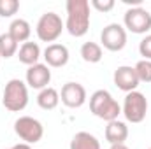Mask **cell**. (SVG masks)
Segmentation results:
<instances>
[{"mask_svg": "<svg viewBox=\"0 0 151 149\" xmlns=\"http://www.w3.org/2000/svg\"><path fill=\"white\" fill-rule=\"evenodd\" d=\"M67 21L65 28L72 37H83L90 30V2L67 0Z\"/></svg>", "mask_w": 151, "mask_h": 149, "instance_id": "cell-1", "label": "cell"}, {"mask_svg": "<svg viewBox=\"0 0 151 149\" xmlns=\"http://www.w3.org/2000/svg\"><path fill=\"white\" fill-rule=\"evenodd\" d=\"M90 5L93 9H97L99 12H109L114 7V0H91Z\"/></svg>", "mask_w": 151, "mask_h": 149, "instance_id": "cell-22", "label": "cell"}, {"mask_svg": "<svg viewBox=\"0 0 151 149\" xmlns=\"http://www.w3.org/2000/svg\"><path fill=\"white\" fill-rule=\"evenodd\" d=\"M69 49L67 46L63 44H47V47L44 49V60H46V65L47 67H53V69H60V67H65L69 63Z\"/></svg>", "mask_w": 151, "mask_h": 149, "instance_id": "cell-12", "label": "cell"}, {"mask_svg": "<svg viewBox=\"0 0 151 149\" xmlns=\"http://www.w3.org/2000/svg\"><path fill=\"white\" fill-rule=\"evenodd\" d=\"M128 137V126L127 123L119 121V119H114L109 121L107 126H106V140L113 146V144H125Z\"/></svg>", "mask_w": 151, "mask_h": 149, "instance_id": "cell-13", "label": "cell"}, {"mask_svg": "<svg viewBox=\"0 0 151 149\" xmlns=\"http://www.w3.org/2000/svg\"><path fill=\"white\" fill-rule=\"evenodd\" d=\"M90 111L99 119H104L109 123L118 119V116L121 114V107L107 90H97L90 97Z\"/></svg>", "mask_w": 151, "mask_h": 149, "instance_id": "cell-2", "label": "cell"}, {"mask_svg": "<svg viewBox=\"0 0 151 149\" xmlns=\"http://www.w3.org/2000/svg\"><path fill=\"white\" fill-rule=\"evenodd\" d=\"M25 79H27V86L34 90H44L51 82V70L46 63H35L27 69Z\"/></svg>", "mask_w": 151, "mask_h": 149, "instance_id": "cell-10", "label": "cell"}, {"mask_svg": "<svg viewBox=\"0 0 151 149\" xmlns=\"http://www.w3.org/2000/svg\"><path fill=\"white\" fill-rule=\"evenodd\" d=\"M100 42L107 51H121L127 46V30L119 23H111L107 25L102 34H100Z\"/></svg>", "mask_w": 151, "mask_h": 149, "instance_id": "cell-8", "label": "cell"}, {"mask_svg": "<svg viewBox=\"0 0 151 149\" xmlns=\"http://www.w3.org/2000/svg\"><path fill=\"white\" fill-rule=\"evenodd\" d=\"M11 149H32V148H30V144H25V142H21V144H16V146H12Z\"/></svg>", "mask_w": 151, "mask_h": 149, "instance_id": "cell-24", "label": "cell"}, {"mask_svg": "<svg viewBox=\"0 0 151 149\" xmlns=\"http://www.w3.org/2000/svg\"><path fill=\"white\" fill-rule=\"evenodd\" d=\"M18 58L23 65H35L39 63V58H40V47H39L37 42H25L21 44L19 51H18Z\"/></svg>", "mask_w": 151, "mask_h": 149, "instance_id": "cell-15", "label": "cell"}, {"mask_svg": "<svg viewBox=\"0 0 151 149\" xmlns=\"http://www.w3.org/2000/svg\"><path fill=\"white\" fill-rule=\"evenodd\" d=\"M123 25L132 34H146L151 30V14L142 7H132L123 16Z\"/></svg>", "mask_w": 151, "mask_h": 149, "instance_id": "cell-7", "label": "cell"}, {"mask_svg": "<svg viewBox=\"0 0 151 149\" xmlns=\"http://www.w3.org/2000/svg\"><path fill=\"white\" fill-rule=\"evenodd\" d=\"M11 37L14 39L18 44L19 42H28V39L32 35V27H30V23L27 21V19H21V18H18V19H14L11 25H9V32H7Z\"/></svg>", "mask_w": 151, "mask_h": 149, "instance_id": "cell-14", "label": "cell"}, {"mask_svg": "<svg viewBox=\"0 0 151 149\" xmlns=\"http://www.w3.org/2000/svg\"><path fill=\"white\" fill-rule=\"evenodd\" d=\"M104 53H102V46L97 42H84L81 46V58L86 63H99L102 60Z\"/></svg>", "mask_w": 151, "mask_h": 149, "instance_id": "cell-18", "label": "cell"}, {"mask_svg": "<svg viewBox=\"0 0 151 149\" xmlns=\"http://www.w3.org/2000/svg\"><path fill=\"white\" fill-rule=\"evenodd\" d=\"M114 84L125 91V93H130V91H135L137 86H139V77L135 74V69L130 67V65H121L114 70Z\"/></svg>", "mask_w": 151, "mask_h": 149, "instance_id": "cell-11", "label": "cell"}, {"mask_svg": "<svg viewBox=\"0 0 151 149\" xmlns=\"http://www.w3.org/2000/svg\"><path fill=\"white\" fill-rule=\"evenodd\" d=\"M121 112L127 117V121H130L134 125L142 123L146 114H148V98L141 91H137V90L127 93L123 107H121Z\"/></svg>", "mask_w": 151, "mask_h": 149, "instance_id": "cell-5", "label": "cell"}, {"mask_svg": "<svg viewBox=\"0 0 151 149\" xmlns=\"http://www.w3.org/2000/svg\"><path fill=\"white\" fill-rule=\"evenodd\" d=\"M19 11V2L18 0H0V16L2 18H11Z\"/></svg>", "mask_w": 151, "mask_h": 149, "instance_id": "cell-21", "label": "cell"}, {"mask_svg": "<svg viewBox=\"0 0 151 149\" xmlns=\"http://www.w3.org/2000/svg\"><path fill=\"white\" fill-rule=\"evenodd\" d=\"M65 25L62 21V18L56 14V12H44L37 21V27H35V32H37L39 40L42 42H53L58 40V37L62 35Z\"/></svg>", "mask_w": 151, "mask_h": 149, "instance_id": "cell-4", "label": "cell"}, {"mask_svg": "<svg viewBox=\"0 0 151 149\" xmlns=\"http://www.w3.org/2000/svg\"><path fill=\"white\" fill-rule=\"evenodd\" d=\"M139 53L141 56H144V60L151 62V35H146L139 42Z\"/></svg>", "mask_w": 151, "mask_h": 149, "instance_id": "cell-23", "label": "cell"}, {"mask_svg": "<svg viewBox=\"0 0 151 149\" xmlns=\"http://www.w3.org/2000/svg\"><path fill=\"white\" fill-rule=\"evenodd\" d=\"M58 104H60V93L55 90V88H44V90H40L37 95V105L40 109H44V111H53V109H56L58 107Z\"/></svg>", "mask_w": 151, "mask_h": 149, "instance_id": "cell-16", "label": "cell"}, {"mask_svg": "<svg viewBox=\"0 0 151 149\" xmlns=\"http://www.w3.org/2000/svg\"><path fill=\"white\" fill-rule=\"evenodd\" d=\"M16 53H18V42L9 34H2L0 35V56L2 58H11Z\"/></svg>", "mask_w": 151, "mask_h": 149, "instance_id": "cell-19", "label": "cell"}, {"mask_svg": "<svg viewBox=\"0 0 151 149\" xmlns=\"http://www.w3.org/2000/svg\"><path fill=\"white\" fill-rule=\"evenodd\" d=\"M14 133L25 144H37L44 135V126L32 116H19L14 121Z\"/></svg>", "mask_w": 151, "mask_h": 149, "instance_id": "cell-6", "label": "cell"}, {"mask_svg": "<svg viewBox=\"0 0 151 149\" xmlns=\"http://www.w3.org/2000/svg\"><path fill=\"white\" fill-rule=\"evenodd\" d=\"M70 149H100V142L95 135L88 132H77L72 140H70Z\"/></svg>", "mask_w": 151, "mask_h": 149, "instance_id": "cell-17", "label": "cell"}, {"mask_svg": "<svg viewBox=\"0 0 151 149\" xmlns=\"http://www.w3.org/2000/svg\"><path fill=\"white\" fill-rule=\"evenodd\" d=\"M2 104L7 111L21 112L28 105V86L21 79H11L5 84Z\"/></svg>", "mask_w": 151, "mask_h": 149, "instance_id": "cell-3", "label": "cell"}, {"mask_svg": "<svg viewBox=\"0 0 151 149\" xmlns=\"http://www.w3.org/2000/svg\"><path fill=\"white\" fill-rule=\"evenodd\" d=\"M109 149H128V146H125V144H113Z\"/></svg>", "mask_w": 151, "mask_h": 149, "instance_id": "cell-25", "label": "cell"}, {"mask_svg": "<svg viewBox=\"0 0 151 149\" xmlns=\"http://www.w3.org/2000/svg\"><path fill=\"white\" fill-rule=\"evenodd\" d=\"M135 74L139 77V82H151V62L150 60H141L134 67Z\"/></svg>", "mask_w": 151, "mask_h": 149, "instance_id": "cell-20", "label": "cell"}, {"mask_svg": "<svg viewBox=\"0 0 151 149\" xmlns=\"http://www.w3.org/2000/svg\"><path fill=\"white\" fill-rule=\"evenodd\" d=\"M60 100H62V104H63L65 107H69V109H79V107H83L84 102H86V90H84L83 84L74 82V81L65 82V84L62 86Z\"/></svg>", "mask_w": 151, "mask_h": 149, "instance_id": "cell-9", "label": "cell"}, {"mask_svg": "<svg viewBox=\"0 0 151 149\" xmlns=\"http://www.w3.org/2000/svg\"><path fill=\"white\" fill-rule=\"evenodd\" d=\"M150 149H151V148H150Z\"/></svg>", "mask_w": 151, "mask_h": 149, "instance_id": "cell-26", "label": "cell"}]
</instances>
